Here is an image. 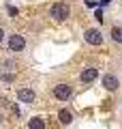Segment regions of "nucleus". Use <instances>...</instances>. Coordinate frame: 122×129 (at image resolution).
Segmentation results:
<instances>
[{
	"label": "nucleus",
	"mask_w": 122,
	"mask_h": 129,
	"mask_svg": "<svg viewBox=\"0 0 122 129\" xmlns=\"http://www.w3.org/2000/svg\"><path fill=\"white\" fill-rule=\"evenodd\" d=\"M96 5H99L96 0H94V2H92V0H86V7H96Z\"/></svg>",
	"instance_id": "obj_12"
},
{
	"label": "nucleus",
	"mask_w": 122,
	"mask_h": 129,
	"mask_svg": "<svg viewBox=\"0 0 122 129\" xmlns=\"http://www.w3.org/2000/svg\"><path fill=\"white\" fill-rule=\"evenodd\" d=\"M96 78H99V69H94V67H86V69L79 73V82L81 84H92Z\"/></svg>",
	"instance_id": "obj_5"
},
{
	"label": "nucleus",
	"mask_w": 122,
	"mask_h": 129,
	"mask_svg": "<svg viewBox=\"0 0 122 129\" xmlns=\"http://www.w3.org/2000/svg\"><path fill=\"white\" fill-rule=\"evenodd\" d=\"M58 120L64 125V127L71 125V123H73V112H71V110H60V112H58Z\"/></svg>",
	"instance_id": "obj_9"
},
{
	"label": "nucleus",
	"mask_w": 122,
	"mask_h": 129,
	"mask_svg": "<svg viewBox=\"0 0 122 129\" xmlns=\"http://www.w3.org/2000/svg\"><path fill=\"white\" fill-rule=\"evenodd\" d=\"M111 39H113L116 43H122V28H120V26H113V28H111Z\"/></svg>",
	"instance_id": "obj_10"
},
{
	"label": "nucleus",
	"mask_w": 122,
	"mask_h": 129,
	"mask_svg": "<svg viewBox=\"0 0 122 129\" xmlns=\"http://www.w3.org/2000/svg\"><path fill=\"white\" fill-rule=\"evenodd\" d=\"M17 99L22 103H34L36 92L32 90V88H19V90H17Z\"/></svg>",
	"instance_id": "obj_6"
},
{
	"label": "nucleus",
	"mask_w": 122,
	"mask_h": 129,
	"mask_svg": "<svg viewBox=\"0 0 122 129\" xmlns=\"http://www.w3.org/2000/svg\"><path fill=\"white\" fill-rule=\"evenodd\" d=\"M0 80H2V82H13L15 75L13 73H2V75H0Z\"/></svg>",
	"instance_id": "obj_11"
},
{
	"label": "nucleus",
	"mask_w": 122,
	"mask_h": 129,
	"mask_svg": "<svg viewBox=\"0 0 122 129\" xmlns=\"http://www.w3.org/2000/svg\"><path fill=\"white\" fill-rule=\"evenodd\" d=\"M101 5H109V2H111V0H99Z\"/></svg>",
	"instance_id": "obj_14"
},
{
	"label": "nucleus",
	"mask_w": 122,
	"mask_h": 129,
	"mask_svg": "<svg viewBox=\"0 0 122 129\" xmlns=\"http://www.w3.org/2000/svg\"><path fill=\"white\" fill-rule=\"evenodd\" d=\"M49 17L54 22H67L71 17V7L67 2H56V5L49 7Z\"/></svg>",
	"instance_id": "obj_1"
},
{
	"label": "nucleus",
	"mask_w": 122,
	"mask_h": 129,
	"mask_svg": "<svg viewBox=\"0 0 122 129\" xmlns=\"http://www.w3.org/2000/svg\"><path fill=\"white\" fill-rule=\"evenodd\" d=\"M103 88H107V90H118L120 88V80H118V75H111V73H107V75H103Z\"/></svg>",
	"instance_id": "obj_7"
},
{
	"label": "nucleus",
	"mask_w": 122,
	"mask_h": 129,
	"mask_svg": "<svg viewBox=\"0 0 122 129\" xmlns=\"http://www.w3.org/2000/svg\"><path fill=\"white\" fill-rule=\"evenodd\" d=\"M7 45H9V52H24L26 50V39L22 35H9Z\"/></svg>",
	"instance_id": "obj_4"
},
{
	"label": "nucleus",
	"mask_w": 122,
	"mask_h": 129,
	"mask_svg": "<svg viewBox=\"0 0 122 129\" xmlns=\"http://www.w3.org/2000/svg\"><path fill=\"white\" fill-rule=\"evenodd\" d=\"M84 41H86L88 45H103V32H101L99 28H88V30L84 32Z\"/></svg>",
	"instance_id": "obj_3"
},
{
	"label": "nucleus",
	"mask_w": 122,
	"mask_h": 129,
	"mask_svg": "<svg viewBox=\"0 0 122 129\" xmlns=\"http://www.w3.org/2000/svg\"><path fill=\"white\" fill-rule=\"evenodd\" d=\"M28 129H45V118L43 116H32L28 120Z\"/></svg>",
	"instance_id": "obj_8"
},
{
	"label": "nucleus",
	"mask_w": 122,
	"mask_h": 129,
	"mask_svg": "<svg viewBox=\"0 0 122 129\" xmlns=\"http://www.w3.org/2000/svg\"><path fill=\"white\" fill-rule=\"evenodd\" d=\"M54 97L58 101H69L73 97V86L71 84H56L54 86Z\"/></svg>",
	"instance_id": "obj_2"
},
{
	"label": "nucleus",
	"mask_w": 122,
	"mask_h": 129,
	"mask_svg": "<svg viewBox=\"0 0 122 129\" xmlns=\"http://www.w3.org/2000/svg\"><path fill=\"white\" fill-rule=\"evenodd\" d=\"M2 39H5V30L0 28V43H2Z\"/></svg>",
	"instance_id": "obj_13"
}]
</instances>
